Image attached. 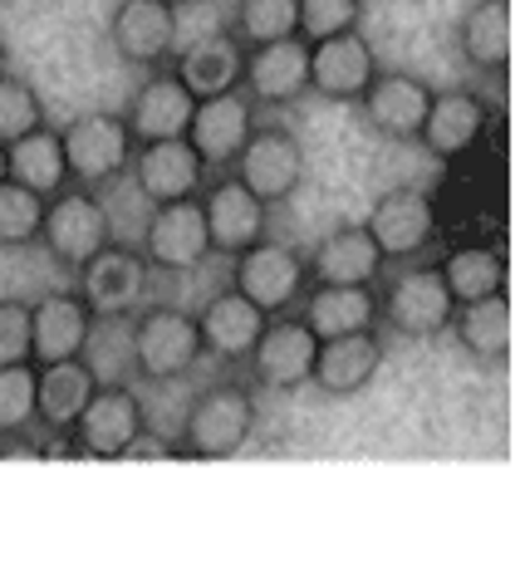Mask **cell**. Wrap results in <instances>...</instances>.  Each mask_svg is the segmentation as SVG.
<instances>
[{"mask_svg": "<svg viewBox=\"0 0 520 564\" xmlns=\"http://www.w3.org/2000/svg\"><path fill=\"white\" fill-rule=\"evenodd\" d=\"M256 422H260L256 388L246 378H221V383H207L187 403L177 447H182V457L226 462L236 452H246V442L256 437Z\"/></svg>", "mask_w": 520, "mask_h": 564, "instance_id": "obj_1", "label": "cell"}, {"mask_svg": "<svg viewBox=\"0 0 520 564\" xmlns=\"http://www.w3.org/2000/svg\"><path fill=\"white\" fill-rule=\"evenodd\" d=\"M128 359L143 383H182L202 368L197 314L182 305H138L128 329Z\"/></svg>", "mask_w": 520, "mask_h": 564, "instance_id": "obj_2", "label": "cell"}, {"mask_svg": "<svg viewBox=\"0 0 520 564\" xmlns=\"http://www.w3.org/2000/svg\"><path fill=\"white\" fill-rule=\"evenodd\" d=\"M64 138V162H69V182L79 187L104 192L108 182L128 177V162H133V128L118 108H89V113H74L59 128Z\"/></svg>", "mask_w": 520, "mask_h": 564, "instance_id": "obj_3", "label": "cell"}, {"mask_svg": "<svg viewBox=\"0 0 520 564\" xmlns=\"http://www.w3.org/2000/svg\"><path fill=\"white\" fill-rule=\"evenodd\" d=\"M457 300L447 295L437 265H408L398 275H378V324L398 339H442Z\"/></svg>", "mask_w": 520, "mask_h": 564, "instance_id": "obj_4", "label": "cell"}, {"mask_svg": "<svg viewBox=\"0 0 520 564\" xmlns=\"http://www.w3.org/2000/svg\"><path fill=\"white\" fill-rule=\"evenodd\" d=\"M108 241H113V216H108V206L94 187L69 182V187H59L54 197H45V221H40L35 246H45V256L59 270L74 275V270Z\"/></svg>", "mask_w": 520, "mask_h": 564, "instance_id": "obj_5", "label": "cell"}, {"mask_svg": "<svg viewBox=\"0 0 520 564\" xmlns=\"http://www.w3.org/2000/svg\"><path fill=\"white\" fill-rule=\"evenodd\" d=\"M231 285L241 290L251 305H260L266 314H285L300 305L310 285V265L305 251L295 241H275V236H260L246 251L231 256Z\"/></svg>", "mask_w": 520, "mask_h": 564, "instance_id": "obj_6", "label": "cell"}, {"mask_svg": "<svg viewBox=\"0 0 520 564\" xmlns=\"http://www.w3.org/2000/svg\"><path fill=\"white\" fill-rule=\"evenodd\" d=\"M74 280H79L74 290L94 310V319H128L148 300V290H153V265L143 260L138 246L108 241L74 270Z\"/></svg>", "mask_w": 520, "mask_h": 564, "instance_id": "obj_7", "label": "cell"}, {"mask_svg": "<svg viewBox=\"0 0 520 564\" xmlns=\"http://www.w3.org/2000/svg\"><path fill=\"white\" fill-rule=\"evenodd\" d=\"M305 167H310L305 143H300V133L285 123H256L241 158L231 162V172L266 206H285L295 197V192L305 187Z\"/></svg>", "mask_w": 520, "mask_h": 564, "instance_id": "obj_8", "label": "cell"}, {"mask_svg": "<svg viewBox=\"0 0 520 564\" xmlns=\"http://www.w3.org/2000/svg\"><path fill=\"white\" fill-rule=\"evenodd\" d=\"M368 236L378 241V251L388 260H418L437 246L442 231V206L427 187H413V182H398L383 197L368 206Z\"/></svg>", "mask_w": 520, "mask_h": 564, "instance_id": "obj_9", "label": "cell"}, {"mask_svg": "<svg viewBox=\"0 0 520 564\" xmlns=\"http://www.w3.org/2000/svg\"><path fill=\"white\" fill-rule=\"evenodd\" d=\"M314 349H319V339H314V329L295 310L270 314L260 339H256V349L246 354L251 388L256 393H300V388L310 383Z\"/></svg>", "mask_w": 520, "mask_h": 564, "instance_id": "obj_10", "label": "cell"}, {"mask_svg": "<svg viewBox=\"0 0 520 564\" xmlns=\"http://www.w3.org/2000/svg\"><path fill=\"white\" fill-rule=\"evenodd\" d=\"M143 427H148V408H143V398H138V388L133 383H99L64 437H69V447L79 452V457L118 462V452Z\"/></svg>", "mask_w": 520, "mask_h": 564, "instance_id": "obj_11", "label": "cell"}, {"mask_svg": "<svg viewBox=\"0 0 520 564\" xmlns=\"http://www.w3.org/2000/svg\"><path fill=\"white\" fill-rule=\"evenodd\" d=\"M138 251H143V260L153 270H162V275H192V270H202L207 265V256H216L212 236H207V221H202V202L187 197V202L153 206Z\"/></svg>", "mask_w": 520, "mask_h": 564, "instance_id": "obj_12", "label": "cell"}, {"mask_svg": "<svg viewBox=\"0 0 520 564\" xmlns=\"http://www.w3.org/2000/svg\"><path fill=\"white\" fill-rule=\"evenodd\" d=\"M108 50L128 69H158L177 50V6L172 0H113Z\"/></svg>", "mask_w": 520, "mask_h": 564, "instance_id": "obj_13", "label": "cell"}, {"mask_svg": "<svg viewBox=\"0 0 520 564\" xmlns=\"http://www.w3.org/2000/svg\"><path fill=\"white\" fill-rule=\"evenodd\" d=\"M486 123H491V104H486L481 89H442L432 94L427 118L418 128V143L432 162L452 167L486 138Z\"/></svg>", "mask_w": 520, "mask_h": 564, "instance_id": "obj_14", "label": "cell"}, {"mask_svg": "<svg viewBox=\"0 0 520 564\" xmlns=\"http://www.w3.org/2000/svg\"><path fill=\"white\" fill-rule=\"evenodd\" d=\"M197 202H202V221H207V236H212V251L236 256L251 241H260V236H270V206L236 172H216V182H207L197 192Z\"/></svg>", "mask_w": 520, "mask_h": 564, "instance_id": "obj_15", "label": "cell"}, {"mask_svg": "<svg viewBox=\"0 0 520 564\" xmlns=\"http://www.w3.org/2000/svg\"><path fill=\"white\" fill-rule=\"evenodd\" d=\"M241 89L256 108H285L310 94V45L300 35L246 45Z\"/></svg>", "mask_w": 520, "mask_h": 564, "instance_id": "obj_16", "label": "cell"}, {"mask_svg": "<svg viewBox=\"0 0 520 564\" xmlns=\"http://www.w3.org/2000/svg\"><path fill=\"white\" fill-rule=\"evenodd\" d=\"M251 128H256V104L246 99V89H226V94L197 99L182 138L192 143V153L207 162V172H231V162L241 158Z\"/></svg>", "mask_w": 520, "mask_h": 564, "instance_id": "obj_17", "label": "cell"}, {"mask_svg": "<svg viewBox=\"0 0 520 564\" xmlns=\"http://www.w3.org/2000/svg\"><path fill=\"white\" fill-rule=\"evenodd\" d=\"M138 197L148 206L162 202H187L207 187V162L192 153L187 138H158V143H138L133 162H128Z\"/></svg>", "mask_w": 520, "mask_h": 564, "instance_id": "obj_18", "label": "cell"}, {"mask_svg": "<svg viewBox=\"0 0 520 564\" xmlns=\"http://www.w3.org/2000/svg\"><path fill=\"white\" fill-rule=\"evenodd\" d=\"M99 329L94 310L79 290H54L30 305V364H59L89 354V339Z\"/></svg>", "mask_w": 520, "mask_h": 564, "instance_id": "obj_19", "label": "cell"}, {"mask_svg": "<svg viewBox=\"0 0 520 564\" xmlns=\"http://www.w3.org/2000/svg\"><path fill=\"white\" fill-rule=\"evenodd\" d=\"M378 74V50L364 40V30L314 40L310 45V94L324 104H359V94Z\"/></svg>", "mask_w": 520, "mask_h": 564, "instance_id": "obj_20", "label": "cell"}, {"mask_svg": "<svg viewBox=\"0 0 520 564\" xmlns=\"http://www.w3.org/2000/svg\"><path fill=\"white\" fill-rule=\"evenodd\" d=\"M432 94L437 89L413 69H378L373 84L359 94V108L373 133L393 138V143H418V128L427 118Z\"/></svg>", "mask_w": 520, "mask_h": 564, "instance_id": "obj_21", "label": "cell"}, {"mask_svg": "<svg viewBox=\"0 0 520 564\" xmlns=\"http://www.w3.org/2000/svg\"><path fill=\"white\" fill-rule=\"evenodd\" d=\"M192 108H197V94L182 84V74L172 69V59H167V64H158V69H143V84L133 89L123 118H128L138 143H158V138L187 133Z\"/></svg>", "mask_w": 520, "mask_h": 564, "instance_id": "obj_22", "label": "cell"}, {"mask_svg": "<svg viewBox=\"0 0 520 564\" xmlns=\"http://www.w3.org/2000/svg\"><path fill=\"white\" fill-rule=\"evenodd\" d=\"M383 334L373 329H354V334H339V339H319L314 349V368H310V383L319 388L324 398H354L364 393L368 383L378 378L383 368Z\"/></svg>", "mask_w": 520, "mask_h": 564, "instance_id": "obj_23", "label": "cell"}, {"mask_svg": "<svg viewBox=\"0 0 520 564\" xmlns=\"http://www.w3.org/2000/svg\"><path fill=\"white\" fill-rule=\"evenodd\" d=\"M270 314L251 305L236 285H226L221 295H212L207 305L197 310V334H202V359H216L226 368L246 364V354L256 349L260 329H266Z\"/></svg>", "mask_w": 520, "mask_h": 564, "instance_id": "obj_24", "label": "cell"}, {"mask_svg": "<svg viewBox=\"0 0 520 564\" xmlns=\"http://www.w3.org/2000/svg\"><path fill=\"white\" fill-rule=\"evenodd\" d=\"M310 285H378V275L388 270V256L378 251V241L368 236L364 221L329 231L314 251H305Z\"/></svg>", "mask_w": 520, "mask_h": 564, "instance_id": "obj_25", "label": "cell"}, {"mask_svg": "<svg viewBox=\"0 0 520 564\" xmlns=\"http://www.w3.org/2000/svg\"><path fill=\"white\" fill-rule=\"evenodd\" d=\"M437 270H442V285H447V295L457 300V305L511 290V260H506V246L481 241V236H476V241L447 246L442 260H437Z\"/></svg>", "mask_w": 520, "mask_h": 564, "instance_id": "obj_26", "label": "cell"}, {"mask_svg": "<svg viewBox=\"0 0 520 564\" xmlns=\"http://www.w3.org/2000/svg\"><path fill=\"white\" fill-rule=\"evenodd\" d=\"M447 334L457 339V349L481 368H501L511 359V295H486L467 300V305L452 310Z\"/></svg>", "mask_w": 520, "mask_h": 564, "instance_id": "obj_27", "label": "cell"}, {"mask_svg": "<svg viewBox=\"0 0 520 564\" xmlns=\"http://www.w3.org/2000/svg\"><path fill=\"white\" fill-rule=\"evenodd\" d=\"M295 314L314 329V339H339L378 324V285H305Z\"/></svg>", "mask_w": 520, "mask_h": 564, "instance_id": "obj_28", "label": "cell"}, {"mask_svg": "<svg viewBox=\"0 0 520 564\" xmlns=\"http://www.w3.org/2000/svg\"><path fill=\"white\" fill-rule=\"evenodd\" d=\"M99 388V373L84 359H59V364H35V427L45 432H69L79 408Z\"/></svg>", "mask_w": 520, "mask_h": 564, "instance_id": "obj_29", "label": "cell"}, {"mask_svg": "<svg viewBox=\"0 0 520 564\" xmlns=\"http://www.w3.org/2000/svg\"><path fill=\"white\" fill-rule=\"evenodd\" d=\"M457 54L476 74L501 79L511 64V0H472L457 20Z\"/></svg>", "mask_w": 520, "mask_h": 564, "instance_id": "obj_30", "label": "cell"}, {"mask_svg": "<svg viewBox=\"0 0 520 564\" xmlns=\"http://www.w3.org/2000/svg\"><path fill=\"white\" fill-rule=\"evenodd\" d=\"M241 64H246V45H241V40H236L231 30H212V35L192 40V45L177 54V64H172V69L182 74V84H187L197 99H207V94L241 89Z\"/></svg>", "mask_w": 520, "mask_h": 564, "instance_id": "obj_31", "label": "cell"}, {"mask_svg": "<svg viewBox=\"0 0 520 564\" xmlns=\"http://www.w3.org/2000/svg\"><path fill=\"white\" fill-rule=\"evenodd\" d=\"M6 177L40 192V197H54L59 187H69V162H64L59 128L40 123L30 133H20L15 143H6Z\"/></svg>", "mask_w": 520, "mask_h": 564, "instance_id": "obj_32", "label": "cell"}, {"mask_svg": "<svg viewBox=\"0 0 520 564\" xmlns=\"http://www.w3.org/2000/svg\"><path fill=\"white\" fill-rule=\"evenodd\" d=\"M35 427V364H0V452Z\"/></svg>", "mask_w": 520, "mask_h": 564, "instance_id": "obj_33", "label": "cell"}, {"mask_svg": "<svg viewBox=\"0 0 520 564\" xmlns=\"http://www.w3.org/2000/svg\"><path fill=\"white\" fill-rule=\"evenodd\" d=\"M295 20H300V0H236L226 30L241 45H266V40L295 35Z\"/></svg>", "mask_w": 520, "mask_h": 564, "instance_id": "obj_34", "label": "cell"}, {"mask_svg": "<svg viewBox=\"0 0 520 564\" xmlns=\"http://www.w3.org/2000/svg\"><path fill=\"white\" fill-rule=\"evenodd\" d=\"M40 221H45V197L20 182H0V251H25L40 241Z\"/></svg>", "mask_w": 520, "mask_h": 564, "instance_id": "obj_35", "label": "cell"}, {"mask_svg": "<svg viewBox=\"0 0 520 564\" xmlns=\"http://www.w3.org/2000/svg\"><path fill=\"white\" fill-rule=\"evenodd\" d=\"M45 123V99L40 89L25 79V74L6 69L0 74V143H15L20 133Z\"/></svg>", "mask_w": 520, "mask_h": 564, "instance_id": "obj_36", "label": "cell"}, {"mask_svg": "<svg viewBox=\"0 0 520 564\" xmlns=\"http://www.w3.org/2000/svg\"><path fill=\"white\" fill-rule=\"evenodd\" d=\"M344 30H364V0H300L295 35L305 40V45L344 35Z\"/></svg>", "mask_w": 520, "mask_h": 564, "instance_id": "obj_37", "label": "cell"}, {"mask_svg": "<svg viewBox=\"0 0 520 564\" xmlns=\"http://www.w3.org/2000/svg\"><path fill=\"white\" fill-rule=\"evenodd\" d=\"M0 364H30V305L0 295Z\"/></svg>", "mask_w": 520, "mask_h": 564, "instance_id": "obj_38", "label": "cell"}, {"mask_svg": "<svg viewBox=\"0 0 520 564\" xmlns=\"http://www.w3.org/2000/svg\"><path fill=\"white\" fill-rule=\"evenodd\" d=\"M158 457H182V447H177V437H162L153 427H143L123 452H118V462H158Z\"/></svg>", "mask_w": 520, "mask_h": 564, "instance_id": "obj_39", "label": "cell"}, {"mask_svg": "<svg viewBox=\"0 0 520 564\" xmlns=\"http://www.w3.org/2000/svg\"><path fill=\"white\" fill-rule=\"evenodd\" d=\"M6 69H10V45L0 40V74H6Z\"/></svg>", "mask_w": 520, "mask_h": 564, "instance_id": "obj_40", "label": "cell"}, {"mask_svg": "<svg viewBox=\"0 0 520 564\" xmlns=\"http://www.w3.org/2000/svg\"><path fill=\"white\" fill-rule=\"evenodd\" d=\"M0 182H6V143H0Z\"/></svg>", "mask_w": 520, "mask_h": 564, "instance_id": "obj_41", "label": "cell"}, {"mask_svg": "<svg viewBox=\"0 0 520 564\" xmlns=\"http://www.w3.org/2000/svg\"><path fill=\"white\" fill-rule=\"evenodd\" d=\"M172 6H187V0H172Z\"/></svg>", "mask_w": 520, "mask_h": 564, "instance_id": "obj_42", "label": "cell"}]
</instances>
